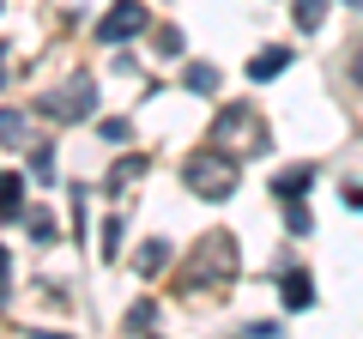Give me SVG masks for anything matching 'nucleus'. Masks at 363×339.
<instances>
[{"label":"nucleus","instance_id":"1","mask_svg":"<svg viewBox=\"0 0 363 339\" xmlns=\"http://www.w3.org/2000/svg\"><path fill=\"white\" fill-rule=\"evenodd\" d=\"M236 279V243L230 230H206L194 243V255H188V267H182V297H194V291H224Z\"/></svg>","mask_w":363,"mask_h":339},{"label":"nucleus","instance_id":"2","mask_svg":"<svg viewBox=\"0 0 363 339\" xmlns=\"http://www.w3.org/2000/svg\"><path fill=\"white\" fill-rule=\"evenodd\" d=\"M236 176H242V170H236V157L224 152V145H200V152L182 164V182L194 188L200 200H230Z\"/></svg>","mask_w":363,"mask_h":339},{"label":"nucleus","instance_id":"3","mask_svg":"<svg viewBox=\"0 0 363 339\" xmlns=\"http://www.w3.org/2000/svg\"><path fill=\"white\" fill-rule=\"evenodd\" d=\"M212 140L230 152V145H242V152H267V140H260V121H255V109H242V104H230L218 121H212Z\"/></svg>","mask_w":363,"mask_h":339},{"label":"nucleus","instance_id":"4","mask_svg":"<svg viewBox=\"0 0 363 339\" xmlns=\"http://www.w3.org/2000/svg\"><path fill=\"white\" fill-rule=\"evenodd\" d=\"M91 109H97V85H91V79H73L67 91L43 97V116H55V121H85Z\"/></svg>","mask_w":363,"mask_h":339},{"label":"nucleus","instance_id":"5","mask_svg":"<svg viewBox=\"0 0 363 339\" xmlns=\"http://www.w3.org/2000/svg\"><path fill=\"white\" fill-rule=\"evenodd\" d=\"M145 30V0H116L104 18H97V43H128Z\"/></svg>","mask_w":363,"mask_h":339},{"label":"nucleus","instance_id":"6","mask_svg":"<svg viewBox=\"0 0 363 339\" xmlns=\"http://www.w3.org/2000/svg\"><path fill=\"white\" fill-rule=\"evenodd\" d=\"M291 67V43H272V49H260L255 61H248V79H260V85H267V79H279Z\"/></svg>","mask_w":363,"mask_h":339},{"label":"nucleus","instance_id":"7","mask_svg":"<svg viewBox=\"0 0 363 339\" xmlns=\"http://www.w3.org/2000/svg\"><path fill=\"white\" fill-rule=\"evenodd\" d=\"M309 182H315V170L309 164H291V170L272 176V194H279V200H303V194H309Z\"/></svg>","mask_w":363,"mask_h":339},{"label":"nucleus","instance_id":"8","mask_svg":"<svg viewBox=\"0 0 363 339\" xmlns=\"http://www.w3.org/2000/svg\"><path fill=\"white\" fill-rule=\"evenodd\" d=\"M279 297H285V309H309V303H315L309 273H303V267H297V273H285V279H279Z\"/></svg>","mask_w":363,"mask_h":339},{"label":"nucleus","instance_id":"9","mask_svg":"<svg viewBox=\"0 0 363 339\" xmlns=\"http://www.w3.org/2000/svg\"><path fill=\"white\" fill-rule=\"evenodd\" d=\"M25 212V176H0V218Z\"/></svg>","mask_w":363,"mask_h":339},{"label":"nucleus","instance_id":"10","mask_svg":"<svg viewBox=\"0 0 363 339\" xmlns=\"http://www.w3.org/2000/svg\"><path fill=\"white\" fill-rule=\"evenodd\" d=\"M291 18H297V30L309 37V30H321V18H327V0H291Z\"/></svg>","mask_w":363,"mask_h":339},{"label":"nucleus","instance_id":"11","mask_svg":"<svg viewBox=\"0 0 363 339\" xmlns=\"http://www.w3.org/2000/svg\"><path fill=\"white\" fill-rule=\"evenodd\" d=\"M182 85H188V91H218V67H206V61H188V73H182Z\"/></svg>","mask_w":363,"mask_h":339},{"label":"nucleus","instance_id":"12","mask_svg":"<svg viewBox=\"0 0 363 339\" xmlns=\"http://www.w3.org/2000/svg\"><path fill=\"white\" fill-rule=\"evenodd\" d=\"M164 261H169V243H164V236H152V243H140V255H133V267H140V273H157Z\"/></svg>","mask_w":363,"mask_h":339},{"label":"nucleus","instance_id":"13","mask_svg":"<svg viewBox=\"0 0 363 339\" xmlns=\"http://www.w3.org/2000/svg\"><path fill=\"white\" fill-rule=\"evenodd\" d=\"M140 176H145V157H121V164L109 170V194H121V188L140 182Z\"/></svg>","mask_w":363,"mask_h":339},{"label":"nucleus","instance_id":"14","mask_svg":"<svg viewBox=\"0 0 363 339\" xmlns=\"http://www.w3.org/2000/svg\"><path fill=\"white\" fill-rule=\"evenodd\" d=\"M0 145H25V116L18 109H0Z\"/></svg>","mask_w":363,"mask_h":339},{"label":"nucleus","instance_id":"15","mask_svg":"<svg viewBox=\"0 0 363 339\" xmlns=\"http://www.w3.org/2000/svg\"><path fill=\"white\" fill-rule=\"evenodd\" d=\"M152 321H157V303H133V315H128V327H133V333H145Z\"/></svg>","mask_w":363,"mask_h":339},{"label":"nucleus","instance_id":"16","mask_svg":"<svg viewBox=\"0 0 363 339\" xmlns=\"http://www.w3.org/2000/svg\"><path fill=\"white\" fill-rule=\"evenodd\" d=\"M30 176H37V182H55V152H37V157H30Z\"/></svg>","mask_w":363,"mask_h":339},{"label":"nucleus","instance_id":"17","mask_svg":"<svg viewBox=\"0 0 363 339\" xmlns=\"http://www.w3.org/2000/svg\"><path fill=\"white\" fill-rule=\"evenodd\" d=\"M157 55H182V30H176V25L157 30Z\"/></svg>","mask_w":363,"mask_h":339},{"label":"nucleus","instance_id":"18","mask_svg":"<svg viewBox=\"0 0 363 339\" xmlns=\"http://www.w3.org/2000/svg\"><path fill=\"white\" fill-rule=\"evenodd\" d=\"M30 230H37V243H49V236H55V218H49V212H30Z\"/></svg>","mask_w":363,"mask_h":339},{"label":"nucleus","instance_id":"19","mask_svg":"<svg viewBox=\"0 0 363 339\" xmlns=\"http://www.w3.org/2000/svg\"><path fill=\"white\" fill-rule=\"evenodd\" d=\"M236 339H279V327H272V321H255V327H242Z\"/></svg>","mask_w":363,"mask_h":339},{"label":"nucleus","instance_id":"20","mask_svg":"<svg viewBox=\"0 0 363 339\" xmlns=\"http://www.w3.org/2000/svg\"><path fill=\"white\" fill-rule=\"evenodd\" d=\"M345 200H351V206H357V212H363V188H351V194H345Z\"/></svg>","mask_w":363,"mask_h":339},{"label":"nucleus","instance_id":"21","mask_svg":"<svg viewBox=\"0 0 363 339\" xmlns=\"http://www.w3.org/2000/svg\"><path fill=\"white\" fill-rule=\"evenodd\" d=\"M30 339H67V333H30Z\"/></svg>","mask_w":363,"mask_h":339},{"label":"nucleus","instance_id":"22","mask_svg":"<svg viewBox=\"0 0 363 339\" xmlns=\"http://www.w3.org/2000/svg\"><path fill=\"white\" fill-rule=\"evenodd\" d=\"M0 79H6V55H0Z\"/></svg>","mask_w":363,"mask_h":339},{"label":"nucleus","instance_id":"23","mask_svg":"<svg viewBox=\"0 0 363 339\" xmlns=\"http://www.w3.org/2000/svg\"><path fill=\"white\" fill-rule=\"evenodd\" d=\"M351 6H363V0H351Z\"/></svg>","mask_w":363,"mask_h":339}]
</instances>
